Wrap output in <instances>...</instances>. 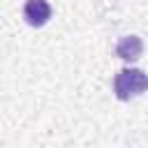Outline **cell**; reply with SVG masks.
Here are the masks:
<instances>
[{
  "label": "cell",
  "mask_w": 148,
  "mask_h": 148,
  "mask_svg": "<svg viewBox=\"0 0 148 148\" xmlns=\"http://www.w3.org/2000/svg\"><path fill=\"white\" fill-rule=\"evenodd\" d=\"M148 88V74L136 67H123L113 79V92L118 99H132Z\"/></svg>",
  "instance_id": "cell-1"
},
{
  "label": "cell",
  "mask_w": 148,
  "mask_h": 148,
  "mask_svg": "<svg viewBox=\"0 0 148 148\" xmlns=\"http://www.w3.org/2000/svg\"><path fill=\"white\" fill-rule=\"evenodd\" d=\"M23 18L32 28H42L51 18V5L46 0H28L23 5Z\"/></svg>",
  "instance_id": "cell-2"
},
{
  "label": "cell",
  "mask_w": 148,
  "mask_h": 148,
  "mask_svg": "<svg viewBox=\"0 0 148 148\" xmlns=\"http://www.w3.org/2000/svg\"><path fill=\"white\" fill-rule=\"evenodd\" d=\"M141 53H143V42H141V37H136V35L120 37L118 44H116V56L123 58L125 62H134V60H139Z\"/></svg>",
  "instance_id": "cell-3"
}]
</instances>
